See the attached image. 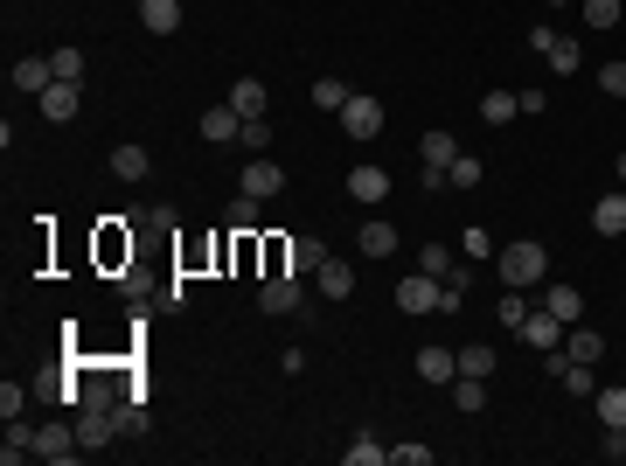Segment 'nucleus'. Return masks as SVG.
Listing matches in <instances>:
<instances>
[{"instance_id": "obj_37", "label": "nucleus", "mask_w": 626, "mask_h": 466, "mask_svg": "<svg viewBox=\"0 0 626 466\" xmlns=\"http://www.w3.org/2000/svg\"><path fill=\"white\" fill-rule=\"evenodd\" d=\"M49 63H56L63 84H84V49H49Z\"/></svg>"}, {"instance_id": "obj_8", "label": "nucleus", "mask_w": 626, "mask_h": 466, "mask_svg": "<svg viewBox=\"0 0 626 466\" xmlns=\"http://www.w3.org/2000/svg\"><path fill=\"white\" fill-rule=\"evenodd\" d=\"M418 376L425 383H439V390H453V376H460V348H418Z\"/></svg>"}, {"instance_id": "obj_28", "label": "nucleus", "mask_w": 626, "mask_h": 466, "mask_svg": "<svg viewBox=\"0 0 626 466\" xmlns=\"http://www.w3.org/2000/svg\"><path fill=\"white\" fill-rule=\"evenodd\" d=\"M223 223H230V230H244V237H251V230H258V223H265V202H258V195H244V188H237V202H230V216H223Z\"/></svg>"}, {"instance_id": "obj_14", "label": "nucleus", "mask_w": 626, "mask_h": 466, "mask_svg": "<svg viewBox=\"0 0 626 466\" xmlns=\"http://www.w3.org/2000/svg\"><path fill=\"white\" fill-rule=\"evenodd\" d=\"M543 307L557 313L564 327H578V320H585V293H578V286H543Z\"/></svg>"}, {"instance_id": "obj_10", "label": "nucleus", "mask_w": 626, "mask_h": 466, "mask_svg": "<svg viewBox=\"0 0 626 466\" xmlns=\"http://www.w3.org/2000/svg\"><path fill=\"white\" fill-rule=\"evenodd\" d=\"M49 84H56V63H49V56H14V91L42 98Z\"/></svg>"}, {"instance_id": "obj_23", "label": "nucleus", "mask_w": 626, "mask_h": 466, "mask_svg": "<svg viewBox=\"0 0 626 466\" xmlns=\"http://www.w3.org/2000/svg\"><path fill=\"white\" fill-rule=\"evenodd\" d=\"M320 265H327V244L320 237H293L286 244V272H320Z\"/></svg>"}, {"instance_id": "obj_35", "label": "nucleus", "mask_w": 626, "mask_h": 466, "mask_svg": "<svg viewBox=\"0 0 626 466\" xmlns=\"http://www.w3.org/2000/svg\"><path fill=\"white\" fill-rule=\"evenodd\" d=\"M515 112H522V105H515L508 91H487V98H480V119H487V126H508Z\"/></svg>"}, {"instance_id": "obj_20", "label": "nucleus", "mask_w": 626, "mask_h": 466, "mask_svg": "<svg viewBox=\"0 0 626 466\" xmlns=\"http://www.w3.org/2000/svg\"><path fill=\"white\" fill-rule=\"evenodd\" d=\"M112 432H119V418H112V411H84V418H77L84 453H105V439H112Z\"/></svg>"}, {"instance_id": "obj_38", "label": "nucleus", "mask_w": 626, "mask_h": 466, "mask_svg": "<svg viewBox=\"0 0 626 466\" xmlns=\"http://www.w3.org/2000/svg\"><path fill=\"white\" fill-rule=\"evenodd\" d=\"M599 91H606V98H626V56L599 63Z\"/></svg>"}, {"instance_id": "obj_40", "label": "nucleus", "mask_w": 626, "mask_h": 466, "mask_svg": "<svg viewBox=\"0 0 626 466\" xmlns=\"http://www.w3.org/2000/svg\"><path fill=\"white\" fill-rule=\"evenodd\" d=\"M557 383H571V397H592V390H599V383H592V362H571Z\"/></svg>"}, {"instance_id": "obj_11", "label": "nucleus", "mask_w": 626, "mask_h": 466, "mask_svg": "<svg viewBox=\"0 0 626 466\" xmlns=\"http://www.w3.org/2000/svg\"><path fill=\"white\" fill-rule=\"evenodd\" d=\"M35 105H42V119H49V126H70L84 98H77V84H63V77H56V84H49V91H42Z\"/></svg>"}, {"instance_id": "obj_1", "label": "nucleus", "mask_w": 626, "mask_h": 466, "mask_svg": "<svg viewBox=\"0 0 626 466\" xmlns=\"http://www.w3.org/2000/svg\"><path fill=\"white\" fill-rule=\"evenodd\" d=\"M494 272H501V286H522V293H529V286L550 279V251L529 244V237H522V244H501V251H494Z\"/></svg>"}, {"instance_id": "obj_29", "label": "nucleus", "mask_w": 626, "mask_h": 466, "mask_svg": "<svg viewBox=\"0 0 626 466\" xmlns=\"http://www.w3.org/2000/svg\"><path fill=\"white\" fill-rule=\"evenodd\" d=\"M460 376H480V383L494 376V341H467L460 348Z\"/></svg>"}, {"instance_id": "obj_25", "label": "nucleus", "mask_w": 626, "mask_h": 466, "mask_svg": "<svg viewBox=\"0 0 626 466\" xmlns=\"http://www.w3.org/2000/svg\"><path fill=\"white\" fill-rule=\"evenodd\" d=\"M355 244H362V258H390L397 251V223H362Z\"/></svg>"}, {"instance_id": "obj_45", "label": "nucleus", "mask_w": 626, "mask_h": 466, "mask_svg": "<svg viewBox=\"0 0 626 466\" xmlns=\"http://www.w3.org/2000/svg\"><path fill=\"white\" fill-rule=\"evenodd\" d=\"M620 188H626V154H620Z\"/></svg>"}, {"instance_id": "obj_3", "label": "nucleus", "mask_w": 626, "mask_h": 466, "mask_svg": "<svg viewBox=\"0 0 626 466\" xmlns=\"http://www.w3.org/2000/svg\"><path fill=\"white\" fill-rule=\"evenodd\" d=\"M341 126H348V140H376V133H383V98H369V91H348V105H341Z\"/></svg>"}, {"instance_id": "obj_21", "label": "nucleus", "mask_w": 626, "mask_h": 466, "mask_svg": "<svg viewBox=\"0 0 626 466\" xmlns=\"http://www.w3.org/2000/svg\"><path fill=\"white\" fill-rule=\"evenodd\" d=\"M35 460V432L21 425V418H7V439H0V466H21Z\"/></svg>"}, {"instance_id": "obj_19", "label": "nucleus", "mask_w": 626, "mask_h": 466, "mask_svg": "<svg viewBox=\"0 0 626 466\" xmlns=\"http://www.w3.org/2000/svg\"><path fill=\"white\" fill-rule=\"evenodd\" d=\"M564 355H571V362H599V355H606V334H592V327L578 320V327H564Z\"/></svg>"}, {"instance_id": "obj_32", "label": "nucleus", "mask_w": 626, "mask_h": 466, "mask_svg": "<svg viewBox=\"0 0 626 466\" xmlns=\"http://www.w3.org/2000/svg\"><path fill=\"white\" fill-rule=\"evenodd\" d=\"M494 313H501V327H522V320H529L536 307H529V293H522V286H508V293H501V307H494Z\"/></svg>"}, {"instance_id": "obj_34", "label": "nucleus", "mask_w": 626, "mask_h": 466, "mask_svg": "<svg viewBox=\"0 0 626 466\" xmlns=\"http://www.w3.org/2000/svg\"><path fill=\"white\" fill-rule=\"evenodd\" d=\"M313 105H320V112H341V105H348V84H341V77H313Z\"/></svg>"}, {"instance_id": "obj_44", "label": "nucleus", "mask_w": 626, "mask_h": 466, "mask_svg": "<svg viewBox=\"0 0 626 466\" xmlns=\"http://www.w3.org/2000/svg\"><path fill=\"white\" fill-rule=\"evenodd\" d=\"M606 460H626V425L613 432V439H606Z\"/></svg>"}, {"instance_id": "obj_33", "label": "nucleus", "mask_w": 626, "mask_h": 466, "mask_svg": "<svg viewBox=\"0 0 626 466\" xmlns=\"http://www.w3.org/2000/svg\"><path fill=\"white\" fill-rule=\"evenodd\" d=\"M480 174H487V167H480L473 154H460L453 167H446V188H460V195H467V188H480Z\"/></svg>"}, {"instance_id": "obj_13", "label": "nucleus", "mask_w": 626, "mask_h": 466, "mask_svg": "<svg viewBox=\"0 0 626 466\" xmlns=\"http://www.w3.org/2000/svg\"><path fill=\"white\" fill-rule=\"evenodd\" d=\"M592 230H599V237H626V188H613V195L592 202Z\"/></svg>"}, {"instance_id": "obj_42", "label": "nucleus", "mask_w": 626, "mask_h": 466, "mask_svg": "<svg viewBox=\"0 0 626 466\" xmlns=\"http://www.w3.org/2000/svg\"><path fill=\"white\" fill-rule=\"evenodd\" d=\"M390 466H432V446H390Z\"/></svg>"}, {"instance_id": "obj_16", "label": "nucleus", "mask_w": 626, "mask_h": 466, "mask_svg": "<svg viewBox=\"0 0 626 466\" xmlns=\"http://www.w3.org/2000/svg\"><path fill=\"white\" fill-rule=\"evenodd\" d=\"M265 98H272L265 77H237V84H230V105H237L244 119H265Z\"/></svg>"}, {"instance_id": "obj_31", "label": "nucleus", "mask_w": 626, "mask_h": 466, "mask_svg": "<svg viewBox=\"0 0 626 466\" xmlns=\"http://www.w3.org/2000/svg\"><path fill=\"white\" fill-rule=\"evenodd\" d=\"M453 404H460V411H487V383H480V376H453Z\"/></svg>"}, {"instance_id": "obj_24", "label": "nucleus", "mask_w": 626, "mask_h": 466, "mask_svg": "<svg viewBox=\"0 0 626 466\" xmlns=\"http://www.w3.org/2000/svg\"><path fill=\"white\" fill-rule=\"evenodd\" d=\"M418 160H425V167H453V160H460V140H453V133H439V126H432V133H425V140H418Z\"/></svg>"}, {"instance_id": "obj_2", "label": "nucleus", "mask_w": 626, "mask_h": 466, "mask_svg": "<svg viewBox=\"0 0 626 466\" xmlns=\"http://www.w3.org/2000/svg\"><path fill=\"white\" fill-rule=\"evenodd\" d=\"M258 307L265 313H300L307 307V279H300V272H272V279L258 286Z\"/></svg>"}, {"instance_id": "obj_36", "label": "nucleus", "mask_w": 626, "mask_h": 466, "mask_svg": "<svg viewBox=\"0 0 626 466\" xmlns=\"http://www.w3.org/2000/svg\"><path fill=\"white\" fill-rule=\"evenodd\" d=\"M348 466H390V446H376V439L362 432V439L348 446Z\"/></svg>"}, {"instance_id": "obj_5", "label": "nucleus", "mask_w": 626, "mask_h": 466, "mask_svg": "<svg viewBox=\"0 0 626 466\" xmlns=\"http://www.w3.org/2000/svg\"><path fill=\"white\" fill-rule=\"evenodd\" d=\"M77 453H84V439H77V425H42V432H35V460H77Z\"/></svg>"}, {"instance_id": "obj_27", "label": "nucleus", "mask_w": 626, "mask_h": 466, "mask_svg": "<svg viewBox=\"0 0 626 466\" xmlns=\"http://www.w3.org/2000/svg\"><path fill=\"white\" fill-rule=\"evenodd\" d=\"M543 63H550V70H557V77H578V63H585V49H578V42H571V35H557V42H550V49H543Z\"/></svg>"}, {"instance_id": "obj_7", "label": "nucleus", "mask_w": 626, "mask_h": 466, "mask_svg": "<svg viewBox=\"0 0 626 466\" xmlns=\"http://www.w3.org/2000/svg\"><path fill=\"white\" fill-rule=\"evenodd\" d=\"M202 140H209V147H230V140H244V112L223 98L216 112H202Z\"/></svg>"}, {"instance_id": "obj_4", "label": "nucleus", "mask_w": 626, "mask_h": 466, "mask_svg": "<svg viewBox=\"0 0 626 466\" xmlns=\"http://www.w3.org/2000/svg\"><path fill=\"white\" fill-rule=\"evenodd\" d=\"M439 286H446V279H432V272L397 279V313H439Z\"/></svg>"}, {"instance_id": "obj_22", "label": "nucleus", "mask_w": 626, "mask_h": 466, "mask_svg": "<svg viewBox=\"0 0 626 466\" xmlns=\"http://www.w3.org/2000/svg\"><path fill=\"white\" fill-rule=\"evenodd\" d=\"M112 174H119V181H147V174H154V160H147V147H133V140H126V147H112Z\"/></svg>"}, {"instance_id": "obj_26", "label": "nucleus", "mask_w": 626, "mask_h": 466, "mask_svg": "<svg viewBox=\"0 0 626 466\" xmlns=\"http://www.w3.org/2000/svg\"><path fill=\"white\" fill-rule=\"evenodd\" d=\"M578 14H585V28L606 35V28H620L626 21V0H578Z\"/></svg>"}, {"instance_id": "obj_41", "label": "nucleus", "mask_w": 626, "mask_h": 466, "mask_svg": "<svg viewBox=\"0 0 626 466\" xmlns=\"http://www.w3.org/2000/svg\"><path fill=\"white\" fill-rule=\"evenodd\" d=\"M460 251H467V258H494V237H487L480 223H467V237H460Z\"/></svg>"}, {"instance_id": "obj_43", "label": "nucleus", "mask_w": 626, "mask_h": 466, "mask_svg": "<svg viewBox=\"0 0 626 466\" xmlns=\"http://www.w3.org/2000/svg\"><path fill=\"white\" fill-rule=\"evenodd\" d=\"M21 404H28V390L21 383H0V418H21Z\"/></svg>"}, {"instance_id": "obj_12", "label": "nucleus", "mask_w": 626, "mask_h": 466, "mask_svg": "<svg viewBox=\"0 0 626 466\" xmlns=\"http://www.w3.org/2000/svg\"><path fill=\"white\" fill-rule=\"evenodd\" d=\"M348 195H355L362 209H376V202L390 195V174H383V167H348Z\"/></svg>"}, {"instance_id": "obj_17", "label": "nucleus", "mask_w": 626, "mask_h": 466, "mask_svg": "<svg viewBox=\"0 0 626 466\" xmlns=\"http://www.w3.org/2000/svg\"><path fill=\"white\" fill-rule=\"evenodd\" d=\"M418 272H432V279H446V286H453V279H467V272H460V258H453V244H425V251H418Z\"/></svg>"}, {"instance_id": "obj_18", "label": "nucleus", "mask_w": 626, "mask_h": 466, "mask_svg": "<svg viewBox=\"0 0 626 466\" xmlns=\"http://www.w3.org/2000/svg\"><path fill=\"white\" fill-rule=\"evenodd\" d=\"M313 286H320V293H327V300H348V293H355V272H348V265H341V258H334V251H327V265H320V272H313Z\"/></svg>"}, {"instance_id": "obj_9", "label": "nucleus", "mask_w": 626, "mask_h": 466, "mask_svg": "<svg viewBox=\"0 0 626 466\" xmlns=\"http://www.w3.org/2000/svg\"><path fill=\"white\" fill-rule=\"evenodd\" d=\"M515 334H522L529 348H543V355H550V348H564V320H557L550 307H536L529 320H522V327H515Z\"/></svg>"}, {"instance_id": "obj_30", "label": "nucleus", "mask_w": 626, "mask_h": 466, "mask_svg": "<svg viewBox=\"0 0 626 466\" xmlns=\"http://www.w3.org/2000/svg\"><path fill=\"white\" fill-rule=\"evenodd\" d=\"M592 404H599V425H606V432H620L626 425V383L620 390H592Z\"/></svg>"}, {"instance_id": "obj_6", "label": "nucleus", "mask_w": 626, "mask_h": 466, "mask_svg": "<svg viewBox=\"0 0 626 466\" xmlns=\"http://www.w3.org/2000/svg\"><path fill=\"white\" fill-rule=\"evenodd\" d=\"M279 188H286V167H279L272 154H251V167H244V195H258V202H272Z\"/></svg>"}, {"instance_id": "obj_39", "label": "nucleus", "mask_w": 626, "mask_h": 466, "mask_svg": "<svg viewBox=\"0 0 626 466\" xmlns=\"http://www.w3.org/2000/svg\"><path fill=\"white\" fill-rule=\"evenodd\" d=\"M244 154H272V119H244Z\"/></svg>"}, {"instance_id": "obj_15", "label": "nucleus", "mask_w": 626, "mask_h": 466, "mask_svg": "<svg viewBox=\"0 0 626 466\" xmlns=\"http://www.w3.org/2000/svg\"><path fill=\"white\" fill-rule=\"evenodd\" d=\"M140 28L147 35H174L181 28V0H140Z\"/></svg>"}]
</instances>
